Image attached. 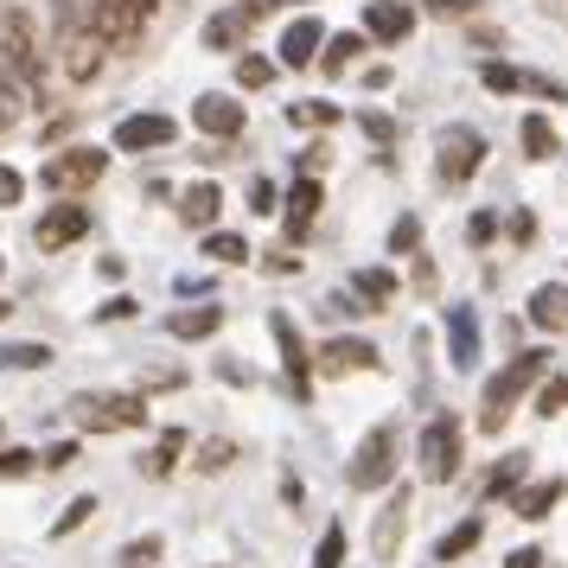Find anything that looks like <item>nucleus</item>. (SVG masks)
<instances>
[{"mask_svg": "<svg viewBox=\"0 0 568 568\" xmlns=\"http://www.w3.org/2000/svg\"><path fill=\"white\" fill-rule=\"evenodd\" d=\"M52 27H58V58H64V78L90 83L103 71V32L90 20V0H52Z\"/></svg>", "mask_w": 568, "mask_h": 568, "instance_id": "f257e3e1", "label": "nucleus"}, {"mask_svg": "<svg viewBox=\"0 0 568 568\" xmlns=\"http://www.w3.org/2000/svg\"><path fill=\"white\" fill-rule=\"evenodd\" d=\"M83 435H122V428H141L148 422V396L141 389H90L71 403Z\"/></svg>", "mask_w": 568, "mask_h": 568, "instance_id": "f03ea898", "label": "nucleus"}, {"mask_svg": "<svg viewBox=\"0 0 568 568\" xmlns=\"http://www.w3.org/2000/svg\"><path fill=\"white\" fill-rule=\"evenodd\" d=\"M542 371H549V352H517V358L505 364L498 377H491V384H486V409H479V428H486V435H498V428L511 422L517 396H524V389L537 384Z\"/></svg>", "mask_w": 568, "mask_h": 568, "instance_id": "7ed1b4c3", "label": "nucleus"}, {"mask_svg": "<svg viewBox=\"0 0 568 568\" xmlns=\"http://www.w3.org/2000/svg\"><path fill=\"white\" fill-rule=\"evenodd\" d=\"M0 64L27 83V90H39V78H45L39 32H32V13L20 7V0H0Z\"/></svg>", "mask_w": 568, "mask_h": 568, "instance_id": "20e7f679", "label": "nucleus"}, {"mask_svg": "<svg viewBox=\"0 0 568 568\" xmlns=\"http://www.w3.org/2000/svg\"><path fill=\"white\" fill-rule=\"evenodd\" d=\"M345 479H352V491H384L389 479H396V422H377V428L358 440Z\"/></svg>", "mask_w": 568, "mask_h": 568, "instance_id": "39448f33", "label": "nucleus"}, {"mask_svg": "<svg viewBox=\"0 0 568 568\" xmlns=\"http://www.w3.org/2000/svg\"><path fill=\"white\" fill-rule=\"evenodd\" d=\"M460 422L454 415H435L428 428H422V479L428 486H447L454 473H460Z\"/></svg>", "mask_w": 568, "mask_h": 568, "instance_id": "423d86ee", "label": "nucleus"}, {"mask_svg": "<svg viewBox=\"0 0 568 568\" xmlns=\"http://www.w3.org/2000/svg\"><path fill=\"white\" fill-rule=\"evenodd\" d=\"M103 166H109L103 148H64L58 160L39 166V185H45V192H83V185L103 180Z\"/></svg>", "mask_w": 568, "mask_h": 568, "instance_id": "0eeeda50", "label": "nucleus"}, {"mask_svg": "<svg viewBox=\"0 0 568 568\" xmlns=\"http://www.w3.org/2000/svg\"><path fill=\"white\" fill-rule=\"evenodd\" d=\"M479 166H486V134H479V129H447V134H440L435 173H440L447 185H466Z\"/></svg>", "mask_w": 568, "mask_h": 568, "instance_id": "6e6552de", "label": "nucleus"}, {"mask_svg": "<svg viewBox=\"0 0 568 568\" xmlns=\"http://www.w3.org/2000/svg\"><path fill=\"white\" fill-rule=\"evenodd\" d=\"M268 333H275V345H282V371H287V389L307 403V389H313V352H307V338H301V326L287 320V313H268Z\"/></svg>", "mask_w": 568, "mask_h": 568, "instance_id": "1a4fd4ad", "label": "nucleus"}, {"mask_svg": "<svg viewBox=\"0 0 568 568\" xmlns=\"http://www.w3.org/2000/svg\"><path fill=\"white\" fill-rule=\"evenodd\" d=\"M90 20H97V32H103L109 45H134L141 27H148V13L134 0H90Z\"/></svg>", "mask_w": 568, "mask_h": 568, "instance_id": "9d476101", "label": "nucleus"}, {"mask_svg": "<svg viewBox=\"0 0 568 568\" xmlns=\"http://www.w3.org/2000/svg\"><path fill=\"white\" fill-rule=\"evenodd\" d=\"M377 345H364V338H326L320 345V358H313V371L320 377H345V371H377Z\"/></svg>", "mask_w": 568, "mask_h": 568, "instance_id": "9b49d317", "label": "nucleus"}, {"mask_svg": "<svg viewBox=\"0 0 568 568\" xmlns=\"http://www.w3.org/2000/svg\"><path fill=\"white\" fill-rule=\"evenodd\" d=\"M364 32L384 39V45H403L415 32V7L409 0H371V7H364Z\"/></svg>", "mask_w": 568, "mask_h": 568, "instance_id": "f8f14e48", "label": "nucleus"}, {"mask_svg": "<svg viewBox=\"0 0 568 568\" xmlns=\"http://www.w3.org/2000/svg\"><path fill=\"white\" fill-rule=\"evenodd\" d=\"M403 530H409V491H396L384 511H377V530H371V556H377V562H396V549H403Z\"/></svg>", "mask_w": 568, "mask_h": 568, "instance_id": "ddd939ff", "label": "nucleus"}, {"mask_svg": "<svg viewBox=\"0 0 568 568\" xmlns=\"http://www.w3.org/2000/svg\"><path fill=\"white\" fill-rule=\"evenodd\" d=\"M78 236H90V205H52L39 217V250H64Z\"/></svg>", "mask_w": 568, "mask_h": 568, "instance_id": "4468645a", "label": "nucleus"}, {"mask_svg": "<svg viewBox=\"0 0 568 568\" xmlns=\"http://www.w3.org/2000/svg\"><path fill=\"white\" fill-rule=\"evenodd\" d=\"M173 122H166V115H129V122H115V148H122V154H148V148H166V141H173Z\"/></svg>", "mask_w": 568, "mask_h": 568, "instance_id": "2eb2a0df", "label": "nucleus"}, {"mask_svg": "<svg viewBox=\"0 0 568 568\" xmlns=\"http://www.w3.org/2000/svg\"><path fill=\"white\" fill-rule=\"evenodd\" d=\"M320 205H326V192H320V180H313V173H301V180H294V192H287V211H282L287 243L313 231V217H320Z\"/></svg>", "mask_w": 568, "mask_h": 568, "instance_id": "dca6fc26", "label": "nucleus"}, {"mask_svg": "<svg viewBox=\"0 0 568 568\" xmlns=\"http://www.w3.org/2000/svg\"><path fill=\"white\" fill-rule=\"evenodd\" d=\"M192 122L205 134H217V141H231V134H243V103H231V97H199L192 103Z\"/></svg>", "mask_w": 568, "mask_h": 568, "instance_id": "f3484780", "label": "nucleus"}, {"mask_svg": "<svg viewBox=\"0 0 568 568\" xmlns=\"http://www.w3.org/2000/svg\"><path fill=\"white\" fill-rule=\"evenodd\" d=\"M447 338H454V371H473L479 364V320H473V307L447 313Z\"/></svg>", "mask_w": 568, "mask_h": 568, "instance_id": "a211bd4d", "label": "nucleus"}, {"mask_svg": "<svg viewBox=\"0 0 568 568\" xmlns=\"http://www.w3.org/2000/svg\"><path fill=\"white\" fill-rule=\"evenodd\" d=\"M320 45H326V32H320V20H294V27L282 32V64H313L320 58Z\"/></svg>", "mask_w": 568, "mask_h": 568, "instance_id": "6ab92c4d", "label": "nucleus"}, {"mask_svg": "<svg viewBox=\"0 0 568 568\" xmlns=\"http://www.w3.org/2000/svg\"><path fill=\"white\" fill-rule=\"evenodd\" d=\"M562 479H537V486H517L511 491V505H517V517H530V524H542V517L556 511V505H562Z\"/></svg>", "mask_w": 568, "mask_h": 568, "instance_id": "aec40b11", "label": "nucleus"}, {"mask_svg": "<svg viewBox=\"0 0 568 568\" xmlns=\"http://www.w3.org/2000/svg\"><path fill=\"white\" fill-rule=\"evenodd\" d=\"M530 320H537L542 333H568V287L562 282H549L530 294Z\"/></svg>", "mask_w": 568, "mask_h": 568, "instance_id": "412c9836", "label": "nucleus"}, {"mask_svg": "<svg viewBox=\"0 0 568 568\" xmlns=\"http://www.w3.org/2000/svg\"><path fill=\"white\" fill-rule=\"evenodd\" d=\"M217 211H224V192H217L211 180H199L180 199V217H185V224H199V231H211V224H217Z\"/></svg>", "mask_w": 568, "mask_h": 568, "instance_id": "4be33fe9", "label": "nucleus"}, {"mask_svg": "<svg viewBox=\"0 0 568 568\" xmlns=\"http://www.w3.org/2000/svg\"><path fill=\"white\" fill-rule=\"evenodd\" d=\"M352 294L364 301V313H377V307L396 301V275H389V268H358V275H352Z\"/></svg>", "mask_w": 568, "mask_h": 568, "instance_id": "5701e85b", "label": "nucleus"}, {"mask_svg": "<svg viewBox=\"0 0 568 568\" xmlns=\"http://www.w3.org/2000/svg\"><path fill=\"white\" fill-rule=\"evenodd\" d=\"M479 537H486V524H479V517H460V524L435 542V562H460V556H473V549H479Z\"/></svg>", "mask_w": 568, "mask_h": 568, "instance_id": "b1692460", "label": "nucleus"}, {"mask_svg": "<svg viewBox=\"0 0 568 568\" xmlns=\"http://www.w3.org/2000/svg\"><path fill=\"white\" fill-rule=\"evenodd\" d=\"M217 326H224V307H180L173 320H166L173 338H211Z\"/></svg>", "mask_w": 568, "mask_h": 568, "instance_id": "393cba45", "label": "nucleus"}, {"mask_svg": "<svg viewBox=\"0 0 568 568\" xmlns=\"http://www.w3.org/2000/svg\"><path fill=\"white\" fill-rule=\"evenodd\" d=\"M185 447H192V435H185V428H166V435H160V447L148 454V460H141V473H148V479H166V473L180 466Z\"/></svg>", "mask_w": 568, "mask_h": 568, "instance_id": "a878e982", "label": "nucleus"}, {"mask_svg": "<svg viewBox=\"0 0 568 568\" xmlns=\"http://www.w3.org/2000/svg\"><path fill=\"white\" fill-rule=\"evenodd\" d=\"M358 52H364V32H338V39H326V52H320V71L326 78H345L358 64Z\"/></svg>", "mask_w": 568, "mask_h": 568, "instance_id": "bb28decb", "label": "nucleus"}, {"mask_svg": "<svg viewBox=\"0 0 568 568\" xmlns=\"http://www.w3.org/2000/svg\"><path fill=\"white\" fill-rule=\"evenodd\" d=\"M524 473H530V454H505V460L491 466V479H486V498H511V491L524 486Z\"/></svg>", "mask_w": 568, "mask_h": 568, "instance_id": "cd10ccee", "label": "nucleus"}, {"mask_svg": "<svg viewBox=\"0 0 568 568\" xmlns=\"http://www.w3.org/2000/svg\"><path fill=\"white\" fill-rule=\"evenodd\" d=\"M243 32H250V7H236V13H217V20L205 27V45H211V52H231Z\"/></svg>", "mask_w": 568, "mask_h": 568, "instance_id": "c85d7f7f", "label": "nucleus"}, {"mask_svg": "<svg viewBox=\"0 0 568 568\" xmlns=\"http://www.w3.org/2000/svg\"><path fill=\"white\" fill-rule=\"evenodd\" d=\"M517 141H524V154H530V160H549L556 148H562V141H556V129H549V115H524Z\"/></svg>", "mask_w": 568, "mask_h": 568, "instance_id": "c756f323", "label": "nucleus"}, {"mask_svg": "<svg viewBox=\"0 0 568 568\" xmlns=\"http://www.w3.org/2000/svg\"><path fill=\"white\" fill-rule=\"evenodd\" d=\"M45 364H52V345H32V338L0 345V371H45Z\"/></svg>", "mask_w": 568, "mask_h": 568, "instance_id": "7c9ffc66", "label": "nucleus"}, {"mask_svg": "<svg viewBox=\"0 0 568 568\" xmlns=\"http://www.w3.org/2000/svg\"><path fill=\"white\" fill-rule=\"evenodd\" d=\"M205 256H211V262H224V268H236V262H250L256 250H250V243H243L236 231H211V236H205Z\"/></svg>", "mask_w": 568, "mask_h": 568, "instance_id": "2f4dec72", "label": "nucleus"}, {"mask_svg": "<svg viewBox=\"0 0 568 568\" xmlns=\"http://www.w3.org/2000/svg\"><path fill=\"white\" fill-rule=\"evenodd\" d=\"M287 122H294V129H333L338 103H320V97H307V103H287Z\"/></svg>", "mask_w": 568, "mask_h": 568, "instance_id": "473e14b6", "label": "nucleus"}, {"mask_svg": "<svg viewBox=\"0 0 568 568\" xmlns=\"http://www.w3.org/2000/svg\"><path fill=\"white\" fill-rule=\"evenodd\" d=\"M160 549H166L160 537H134V542H122L115 568H154V562H160Z\"/></svg>", "mask_w": 568, "mask_h": 568, "instance_id": "72a5a7b5", "label": "nucleus"}, {"mask_svg": "<svg viewBox=\"0 0 568 568\" xmlns=\"http://www.w3.org/2000/svg\"><path fill=\"white\" fill-rule=\"evenodd\" d=\"M90 517H97V498H90V491H83V498H71V505H64V511H58L52 537H71V530H83V524H90Z\"/></svg>", "mask_w": 568, "mask_h": 568, "instance_id": "f704fd0d", "label": "nucleus"}, {"mask_svg": "<svg viewBox=\"0 0 568 568\" xmlns=\"http://www.w3.org/2000/svg\"><path fill=\"white\" fill-rule=\"evenodd\" d=\"M345 562V524H326V537L313 549V568H338Z\"/></svg>", "mask_w": 568, "mask_h": 568, "instance_id": "c9c22d12", "label": "nucleus"}, {"mask_svg": "<svg viewBox=\"0 0 568 568\" xmlns=\"http://www.w3.org/2000/svg\"><path fill=\"white\" fill-rule=\"evenodd\" d=\"M32 466H39V454H27V447H0V479H27Z\"/></svg>", "mask_w": 568, "mask_h": 568, "instance_id": "e433bc0d", "label": "nucleus"}, {"mask_svg": "<svg viewBox=\"0 0 568 568\" xmlns=\"http://www.w3.org/2000/svg\"><path fill=\"white\" fill-rule=\"evenodd\" d=\"M562 409H568V377H549L537 389V415H562Z\"/></svg>", "mask_w": 568, "mask_h": 568, "instance_id": "4c0bfd02", "label": "nucleus"}, {"mask_svg": "<svg viewBox=\"0 0 568 568\" xmlns=\"http://www.w3.org/2000/svg\"><path fill=\"white\" fill-rule=\"evenodd\" d=\"M231 460H236L231 440H205V447H199V473H224Z\"/></svg>", "mask_w": 568, "mask_h": 568, "instance_id": "58836bf2", "label": "nucleus"}, {"mask_svg": "<svg viewBox=\"0 0 568 568\" xmlns=\"http://www.w3.org/2000/svg\"><path fill=\"white\" fill-rule=\"evenodd\" d=\"M479 78H486V90H498V97H511V90H524V71H511V64H486Z\"/></svg>", "mask_w": 568, "mask_h": 568, "instance_id": "ea45409f", "label": "nucleus"}, {"mask_svg": "<svg viewBox=\"0 0 568 568\" xmlns=\"http://www.w3.org/2000/svg\"><path fill=\"white\" fill-rule=\"evenodd\" d=\"M268 78H275V64H268V58H243V64H236V83H243V90H262Z\"/></svg>", "mask_w": 568, "mask_h": 568, "instance_id": "a19ab883", "label": "nucleus"}, {"mask_svg": "<svg viewBox=\"0 0 568 568\" xmlns=\"http://www.w3.org/2000/svg\"><path fill=\"white\" fill-rule=\"evenodd\" d=\"M415 243H422V224H415V217H396V231H389V250H396V256H409Z\"/></svg>", "mask_w": 568, "mask_h": 568, "instance_id": "79ce46f5", "label": "nucleus"}, {"mask_svg": "<svg viewBox=\"0 0 568 568\" xmlns=\"http://www.w3.org/2000/svg\"><path fill=\"white\" fill-rule=\"evenodd\" d=\"M13 122H20V90L0 78V129H13Z\"/></svg>", "mask_w": 568, "mask_h": 568, "instance_id": "37998d69", "label": "nucleus"}, {"mask_svg": "<svg viewBox=\"0 0 568 568\" xmlns=\"http://www.w3.org/2000/svg\"><path fill=\"white\" fill-rule=\"evenodd\" d=\"M20 192H27V180H20L13 166H0V211H7V205H20Z\"/></svg>", "mask_w": 568, "mask_h": 568, "instance_id": "c03bdc74", "label": "nucleus"}, {"mask_svg": "<svg viewBox=\"0 0 568 568\" xmlns=\"http://www.w3.org/2000/svg\"><path fill=\"white\" fill-rule=\"evenodd\" d=\"M64 466H78V440H58L52 454H45V473H64Z\"/></svg>", "mask_w": 568, "mask_h": 568, "instance_id": "a18cd8bd", "label": "nucleus"}, {"mask_svg": "<svg viewBox=\"0 0 568 568\" xmlns=\"http://www.w3.org/2000/svg\"><path fill=\"white\" fill-rule=\"evenodd\" d=\"M479 0H428V13H440V20H466Z\"/></svg>", "mask_w": 568, "mask_h": 568, "instance_id": "49530a36", "label": "nucleus"}, {"mask_svg": "<svg viewBox=\"0 0 568 568\" xmlns=\"http://www.w3.org/2000/svg\"><path fill=\"white\" fill-rule=\"evenodd\" d=\"M364 134H371V141H396V122H389V115H364Z\"/></svg>", "mask_w": 568, "mask_h": 568, "instance_id": "de8ad7c7", "label": "nucleus"}, {"mask_svg": "<svg viewBox=\"0 0 568 568\" xmlns=\"http://www.w3.org/2000/svg\"><path fill=\"white\" fill-rule=\"evenodd\" d=\"M491 231H498V224H491V211H473V224H466V236H473V243H491Z\"/></svg>", "mask_w": 568, "mask_h": 568, "instance_id": "09e8293b", "label": "nucleus"}, {"mask_svg": "<svg viewBox=\"0 0 568 568\" xmlns=\"http://www.w3.org/2000/svg\"><path fill=\"white\" fill-rule=\"evenodd\" d=\"M134 313H141V307H134L129 294H115V301H109V307L97 313V320H134Z\"/></svg>", "mask_w": 568, "mask_h": 568, "instance_id": "8fccbe9b", "label": "nucleus"}, {"mask_svg": "<svg viewBox=\"0 0 568 568\" xmlns=\"http://www.w3.org/2000/svg\"><path fill=\"white\" fill-rule=\"evenodd\" d=\"M505 568H542V549H511V556H505Z\"/></svg>", "mask_w": 568, "mask_h": 568, "instance_id": "3c124183", "label": "nucleus"}, {"mask_svg": "<svg viewBox=\"0 0 568 568\" xmlns=\"http://www.w3.org/2000/svg\"><path fill=\"white\" fill-rule=\"evenodd\" d=\"M511 236H517V243H530V236H537V217H530V211H517V217H511Z\"/></svg>", "mask_w": 568, "mask_h": 568, "instance_id": "603ef678", "label": "nucleus"}, {"mask_svg": "<svg viewBox=\"0 0 568 568\" xmlns=\"http://www.w3.org/2000/svg\"><path fill=\"white\" fill-rule=\"evenodd\" d=\"M294 268H301V256H287V250H275V256H268V275H294Z\"/></svg>", "mask_w": 568, "mask_h": 568, "instance_id": "864d4df0", "label": "nucleus"}, {"mask_svg": "<svg viewBox=\"0 0 568 568\" xmlns=\"http://www.w3.org/2000/svg\"><path fill=\"white\" fill-rule=\"evenodd\" d=\"M250 199H256V211H275V185L256 180V185H250Z\"/></svg>", "mask_w": 568, "mask_h": 568, "instance_id": "5fc2aeb1", "label": "nucleus"}, {"mask_svg": "<svg viewBox=\"0 0 568 568\" xmlns=\"http://www.w3.org/2000/svg\"><path fill=\"white\" fill-rule=\"evenodd\" d=\"M268 7H275V0H250V20H262V13H268Z\"/></svg>", "mask_w": 568, "mask_h": 568, "instance_id": "6e6d98bb", "label": "nucleus"}, {"mask_svg": "<svg viewBox=\"0 0 568 568\" xmlns=\"http://www.w3.org/2000/svg\"><path fill=\"white\" fill-rule=\"evenodd\" d=\"M134 7H141V13H154V7H160V0H134Z\"/></svg>", "mask_w": 568, "mask_h": 568, "instance_id": "4d7b16f0", "label": "nucleus"}, {"mask_svg": "<svg viewBox=\"0 0 568 568\" xmlns=\"http://www.w3.org/2000/svg\"><path fill=\"white\" fill-rule=\"evenodd\" d=\"M7 313H13V307H7V301H0V320H7Z\"/></svg>", "mask_w": 568, "mask_h": 568, "instance_id": "13d9d810", "label": "nucleus"}]
</instances>
